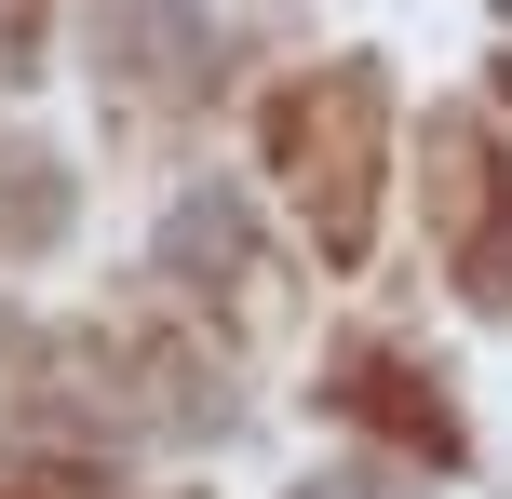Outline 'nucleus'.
Wrapping results in <instances>:
<instances>
[{"mask_svg":"<svg viewBox=\"0 0 512 499\" xmlns=\"http://www.w3.org/2000/svg\"><path fill=\"white\" fill-rule=\"evenodd\" d=\"M162 270H176L189 297H203L216 324H283V270L256 257V230H243V203H216V189H189L176 203V230H162Z\"/></svg>","mask_w":512,"mask_h":499,"instance_id":"obj_3","label":"nucleus"},{"mask_svg":"<svg viewBox=\"0 0 512 499\" xmlns=\"http://www.w3.org/2000/svg\"><path fill=\"white\" fill-rule=\"evenodd\" d=\"M297 499H418L405 473H378V459H337V473H310Z\"/></svg>","mask_w":512,"mask_h":499,"instance_id":"obj_7","label":"nucleus"},{"mask_svg":"<svg viewBox=\"0 0 512 499\" xmlns=\"http://www.w3.org/2000/svg\"><path fill=\"white\" fill-rule=\"evenodd\" d=\"M108 81L122 95H189L203 81V0H108Z\"/></svg>","mask_w":512,"mask_h":499,"instance_id":"obj_5","label":"nucleus"},{"mask_svg":"<svg viewBox=\"0 0 512 499\" xmlns=\"http://www.w3.org/2000/svg\"><path fill=\"white\" fill-rule=\"evenodd\" d=\"M324 405H337V419H364V432H391L405 459H459V405H445V378L405 365L391 338H337Z\"/></svg>","mask_w":512,"mask_h":499,"instance_id":"obj_4","label":"nucleus"},{"mask_svg":"<svg viewBox=\"0 0 512 499\" xmlns=\"http://www.w3.org/2000/svg\"><path fill=\"white\" fill-rule=\"evenodd\" d=\"M432 230L472 311H512V149H486L472 122L432 135Z\"/></svg>","mask_w":512,"mask_h":499,"instance_id":"obj_2","label":"nucleus"},{"mask_svg":"<svg viewBox=\"0 0 512 499\" xmlns=\"http://www.w3.org/2000/svg\"><path fill=\"white\" fill-rule=\"evenodd\" d=\"M41 54V0H0V68H27Z\"/></svg>","mask_w":512,"mask_h":499,"instance_id":"obj_8","label":"nucleus"},{"mask_svg":"<svg viewBox=\"0 0 512 499\" xmlns=\"http://www.w3.org/2000/svg\"><path fill=\"white\" fill-rule=\"evenodd\" d=\"M270 176H283V203H297V230L324 243L337 270L378 243V149H391V81L364 68V54H337V68H310V81H283L270 95Z\"/></svg>","mask_w":512,"mask_h":499,"instance_id":"obj_1","label":"nucleus"},{"mask_svg":"<svg viewBox=\"0 0 512 499\" xmlns=\"http://www.w3.org/2000/svg\"><path fill=\"white\" fill-rule=\"evenodd\" d=\"M54 230H68V176L0 135V257H27V243H54Z\"/></svg>","mask_w":512,"mask_h":499,"instance_id":"obj_6","label":"nucleus"}]
</instances>
